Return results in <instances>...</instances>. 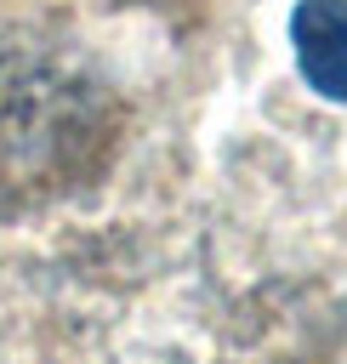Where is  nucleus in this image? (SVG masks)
Segmentation results:
<instances>
[{"instance_id":"1","label":"nucleus","mask_w":347,"mask_h":364,"mask_svg":"<svg viewBox=\"0 0 347 364\" xmlns=\"http://www.w3.org/2000/svg\"><path fill=\"white\" fill-rule=\"evenodd\" d=\"M290 46L301 80L324 102H347V0H296Z\"/></svg>"}]
</instances>
